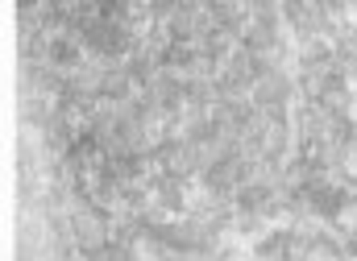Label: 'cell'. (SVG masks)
<instances>
[{
    "label": "cell",
    "mask_w": 357,
    "mask_h": 261,
    "mask_svg": "<svg viewBox=\"0 0 357 261\" xmlns=\"http://www.w3.org/2000/svg\"><path fill=\"white\" fill-rule=\"evenodd\" d=\"M250 100H254V108H287V100H291V79L282 75V67L258 71V79L250 87Z\"/></svg>",
    "instance_id": "6da1fadb"
},
{
    "label": "cell",
    "mask_w": 357,
    "mask_h": 261,
    "mask_svg": "<svg viewBox=\"0 0 357 261\" xmlns=\"http://www.w3.org/2000/svg\"><path fill=\"white\" fill-rule=\"evenodd\" d=\"M303 261H349V253H345V245H337L333 237H316Z\"/></svg>",
    "instance_id": "7a4b0ae2"
},
{
    "label": "cell",
    "mask_w": 357,
    "mask_h": 261,
    "mask_svg": "<svg viewBox=\"0 0 357 261\" xmlns=\"http://www.w3.org/2000/svg\"><path fill=\"white\" fill-rule=\"evenodd\" d=\"M88 261H129V253H125V245H104V249H91L88 253Z\"/></svg>",
    "instance_id": "3957f363"
}]
</instances>
